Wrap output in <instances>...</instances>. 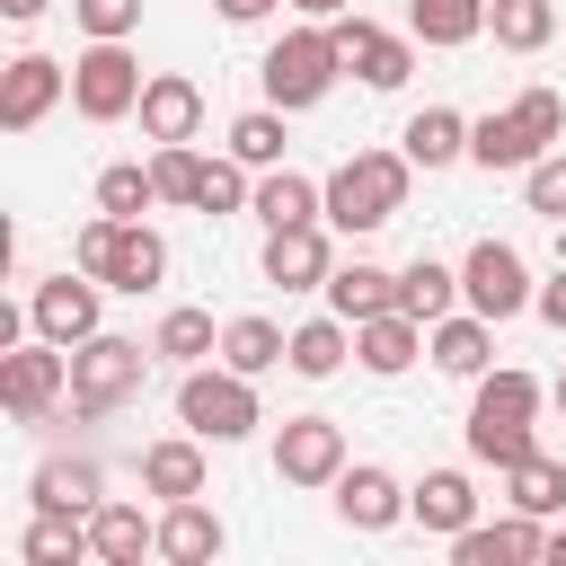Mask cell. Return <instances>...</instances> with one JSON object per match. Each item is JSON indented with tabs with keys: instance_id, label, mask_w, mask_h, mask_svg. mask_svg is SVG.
<instances>
[{
	"instance_id": "cb8c5ba5",
	"label": "cell",
	"mask_w": 566,
	"mask_h": 566,
	"mask_svg": "<svg viewBox=\"0 0 566 566\" xmlns=\"http://www.w3.org/2000/svg\"><path fill=\"white\" fill-rule=\"evenodd\" d=\"M159 557H168V566H203V557H221V522H212L195 495H177L168 522H159Z\"/></svg>"
},
{
	"instance_id": "ba28073f",
	"label": "cell",
	"mask_w": 566,
	"mask_h": 566,
	"mask_svg": "<svg viewBox=\"0 0 566 566\" xmlns=\"http://www.w3.org/2000/svg\"><path fill=\"white\" fill-rule=\"evenodd\" d=\"M274 478H283V486H336V478H345V424H336V416H283V433H274Z\"/></svg>"
},
{
	"instance_id": "8fae6325",
	"label": "cell",
	"mask_w": 566,
	"mask_h": 566,
	"mask_svg": "<svg viewBox=\"0 0 566 566\" xmlns=\"http://www.w3.org/2000/svg\"><path fill=\"white\" fill-rule=\"evenodd\" d=\"M327 35H336V53H345V71H354L363 88H398V80L416 71V53H407L398 35H380L371 18H327Z\"/></svg>"
},
{
	"instance_id": "ffe728a7",
	"label": "cell",
	"mask_w": 566,
	"mask_h": 566,
	"mask_svg": "<svg viewBox=\"0 0 566 566\" xmlns=\"http://www.w3.org/2000/svg\"><path fill=\"white\" fill-rule=\"evenodd\" d=\"M80 557H97L88 522H80L71 504H35V522H27V566H80Z\"/></svg>"
},
{
	"instance_id": "4316f807",
	"label": "cell",
	"mask_w": 566,
	"mask_h": 566,
	"mask_svg": "<svg viewBox=\"0 0 566 566\" xmlns=\"http://www.w3.org/2000/svg\"><path fill=\"white\" fill-rule=\"evenodd\" d=\"M283 354H292V336H283L274 318H230V327H221V363H230V371H248V380H256V371H274Z\"/></svg>"
},
{
	"instance_id": "d4e9b609",
	"label": "cell",
	"mask_w": 566,
	"mask_h": 566,
	"mask_svg": "<svg viewBox=\"0 0 566 566\" xmlns=\"http://www.w3.org/2000/svg\"><path fill=\"white\" fill-rule=\"evenodd\" d=\"M195 442H203V433H186V442H150V451H142V486L168 495V504H177V495H203V451H195Z\"/></svg>"
},
{
	"instance_id": "bcb514c9",
	"label": "cell",
	"mask_w": 566,
	"mask_h": 566,
	"mask_svg": "<svg viewBox=\"0 0 566 566\" xmlns=\"http://www.w3.org/2000/svg\"><path fill=\"white\" fill-rule=\"evenodd\" d=\"M0 9H9L18 27H27V18H44V0H0Z\"/></svg>"
},
{
	"instance_id": "7a4b0ae2",
	"label": "cell",
	"mask_w": 566,
	"mask_h": 566,
	"mask_svg": "<svg viewBox=\"0 0 566 566\" xmlns=\"http://www.w3.org/2000/svg\"><path fill=\"white\" fill-rule=\"evenodd\" d=\"M407 150H354L336 177H327V221L336 230H380V221H398V203H407Z\"/></svg>"
},
{
	"instance_id": "484cf974",
	"label": "cell",
	"mask_w": 566,
	"mask_h": 566,
	"mask_svg": "<svg viewBox=\"0 0 566 566\" xmlns=\"http://www.w3.org/2000/svg\"><path fill=\"white\" fill-rule=\"evenodd\" d=\"M327 212V186H310V177H292V168H274L265 186H256V221L265 230H292V221H318Z\"/></svg>"
},
{
	"instance_id": "2e32d148",
	"label": "cell",
	"mask_w": 566,
	"mask_h": 566,
	"mask_svg": "<svg viewBox=\"0 0 566 566\" xmlns=\"http://www.w3.org/2000/svg\"><path fill=\"white\" fill-rule=\"evenodd\" d=\"M354 354H363V371L389 380V371H407V363L424 354V318H416V310H380V318L354 327Z\"/></svg>"
},
{
	"instance_id": "e575fe53",
	"label": "cell",
	"mask_w": 566,
	"mask_h": 566,
	"mask_svg": "<svg viewBox=\"0 0 566 566\" xmlns=\"http://www.w3.org/2000/svg\"><path fill=\"white\" fill-rule=\"evenodd\" d=\"M35 504L97 513V460H44V469H35Z\"/></svg>"
},
{
	"instance_id": "f6af8a7d",
	"label": "cell",
	"mask_w": 566,
	"mask_h": 566,
	"mask_svg": "<svg viewBox=\"0 0 566 566\" xmlns=\"http://www.w3.org/2000/svg\"><path fill=\"white\" fill-rule=\"evenodd\" d=\"M265 9H274V0H221V18H230V27H256Z\"/></svg>"
},
{
	"instance_id": "8992f818",
	"label": "cell",
	"mask_w": 566,
	"mask_h": 566,
	"mask_svg": "<svg viewBox=\"0 0 566 566\" xmlns=\"http://www.w3.org/2000/svg\"><path fill=\"white\" fill-rule=\"evenodd\" d=\"M142 88H150V80H142V62L124 53V35H97V44L71 62V106H80L88 124L133 115V106H142Z\"/></svg>"
},
{
	"instance_id": "c3c4849f",
	"label": "cell",
	"mask_w": 566,
	"mask_h": 566,
	"mask_svg": "<svg viewBox=\"0 0 566 566\" xmlns=\"http://www.w3.org/2000/svg\"><path fill=\"white\" fill-rule=\"evenodd\" d=\"M548 557H557V566H566V531H548Z\"/></svg>"
},
{
	"instance_id": "6da1fadb",
	"label": "cell",
	"mask_w": 566,
	"mask_h": 566,
	"mask_svg": "<svg viewBox=\"0 0 566 566\" xmlns=\"http://www.w3.org/2000/svg\"><path fill=\"white\" fill-rule=\"evenodd\" d=\"M557 133H566V97L557 88H522L504 115L469 124V159L478 168H531V159H548Z\"/></svg>"
},
{
	"instance_id": "f546056e",
	"label": "cell",
	"mask_w": 566,
	"mask_h": 566,
	"mask_svg": "<svg viewBox=\"0 0 566 566\" xmlns=\"http://www.w3.org/2000/svg\"><path fill=\"white\" fill-rule=\"evenodd\" d=\"M460 150H469V124H460L451 106H424V115L407 124V159H416V168H451Z\"/></svg>"
},
{
	"instance_id": "681fc988",
	"label": "cell",
	"mask_w": 566,
	"mask_h": 566,
	"mask_svg": "<svg viewBox=\"0 0 566 566\" xmlns=\"http://www.w3.org/2000/svg\"><path fill=\"white\" fill-rule=\"evenodd\" d=\"M557 407H566V380H557Z\"/></svg>"
},
{
	"instance_id": "5b68a950",
	"label": "cell",
	"mask_w": 566,
	"mask_h": 566,
	"mask_svg": "<svg viewBox=\"0 0 566 566\" xmlns=\"http://www.w3.org/2000/svg\"><path fill=\"white\" fill-rule=\"evenodd\" d=\"M336 71H345V53H336V35L327 27H301V35H283L274 53H265V97L292 115V106H318L327 88H336Z\"/></svg>"
},
{
	"instance_id": "e0dca14e",
	"label": "cell",
	"mask_w": 566,
	"mask_h": 566,
	"mask_svg": "<svg viewBox=\"0 0 566 566\" xmlns=\"http://www.w3.org/2000/svg\"><path fill=\"white\" fill-rule=\"evenodd\" d=\"M336 513H345L354 531H389V522L407 513V486H398L389 469H371V460H363V469H345V478H336Z\"/></svg>"
},
{
	"instance_id": "7bdbcfd3",
	"label": "cell",
	"mask_w": 566,
	"mask_h": 566,
	"mask_svg": "<svg viewBox=\"0 0 566 566\" xmlns=\"http://www.w3.org/2000/svg\"><path fill=\"white\" fill-rule=\"evenodd\" d=\"M106 256H115V212H97L80 230V274H106Z\"/></svg>"
},
{
	"instance_id": "9c48e42d",
	"label": "cell",
	"mask_w": 566,
	"mask_h": 566,
	"mask_svg": "<svg viewBox=\"0 0 566 566\" xmlns=\"http://www.w3.org/2000/svg\"><path fill=\"white\" fill-rule=\"evenodd\" d=\"M460 292H469V310H478V318H522V310L539 301V292H531V274H522V248H504V239H478V248H469Z\"/></svg>"
},
{
	"instance_id": "60d3db41",
	"label": "cell",
	"mask_w": 566,
	"mask_h": 566,
	"mask_svg": "<svg viewBox=\"0 0 566 566\" xmlns=\"http://www.w3.org/2000/svg\"><path fill=\"white\" fill-rule=\"evenodd\" d=\"M522 195H531V212L566 221V150H557V159H531V168H522Z\"/></svg>"
},
{
	"instance_id": "f35d334b",
	"label": "cell",
	"mask_w": 566,
	"mask_h": 566,
	"mask_svg": "<svg viewBox=\"0 0 566 566\" xmlns=\"http://www.w3.org/2000/svg\"><path fill=\"white\" fill-rule=\"evenodd\" d=\"M239 203H256V195H248V159H203L195 212H239Z\"/></svg>"
},
{
	"instance_id": "d6a6232c",
	"label": "cell",
	"mask_w": 566,
	"mask_h": 566,
	"mask_svg": "<svg viewBox=\"0 0 566 566\" xmlns=\"http://www.w3.org/2000/svg\"><path fill=\"white\" fill-rule=\"evenodd\" d=\"M407 27L424 44H469L486 27V0H407Z\"/></svg>"
},
{
	"instance_id": "44dd1931",
	"label": "cell",
	"mask_w": 566,
	"mask_h": 566,
	"mask_svg": "<svg viewBox=\"0 0 566 566\" xmlns=\"http://www.w3.org/2000/svg\"><path fill=\"white\" fill-rule=\"evenodd\" d=\"M327 301H336V318H354V327H363V318L398 310V274H389V265H363V256H354V265H336V274H327Z\"/></svg>"
},
{
	"instance_id": "ac0fdd59",
	"label": "cell",
	"mask_w": 566,
	"mask_h": 566,
	"mask_svg": "<svg viewBox=\"0 0 566 566\" xmlns=\"http://www.w3.org/2000/svg\"><path fill=\"white\" fill-rule=\"evenodd\" d=\"M133 115H142V133H150V142H195V124H203V88L168 71V80H150V88H142V106H133Z\"/></svg>"
},
{
	"instance_id": "277c9868",
	"label": "cell",
	"mask_w": 566,
	"mask_h": 566,
	"mask_svg": "<svg viewBox=\"0 0 566 566\" xmlns=\"http://www.w3.org/2000/svg\"><path fill=\"white\" fill-rule=\"evenodd\" d=\"M150 354H159V345H133V336H106V327H97L88 345H71V407H80V416L124 407V398L142 389Z\"/></svg>"
},
{
	"instance_id": "8d00e7d4",
	"label": "cell",
	"mask_w": 566,
	"mask_h": 566,
	"mask_svg": "<svg viewBox=\"0 0 566 566\" xmlns=\"http://www.w3.org/2000/svg\"><path fill=\"white\" fill-rule=\"evenodd\" d=\"M150 345H159V363H203L221 336H212V310H168Z\"/></svg>"
},
{
	"instance_id": "7c38bea8",
	"label": "cell",
	"mask_w": 566,
	"mask_h": 566,
	"mask_svg": "<svg viewBox=\"0 0 566 566\" xmlns=\"http://www.w3.org/2000/svg\"><path fill=\"white\" fill-rule=\"evenodd\" d=\"M27 327H35V336H53V345H88V336H97V283H71V274L35 283Z\"/></svg>"
},
{
	"instance_id": "603a6c76",
	"label": "cell",
	"mask_w": 566,
	"mask_h": 566,
	"mask_svg": "<svg viewBox=\"0 0 566 566\" xmlns=\"http://www.w3.org/2000/svg\"><path fill=\"white\" fill-rule=\"evenodd\" d=\"M88 539H97L106 566H142V548H159V522H142V504H97Z\"/></svg>"
},
{
	"instance_id": "5bb4252c",
	"label": "cell",
	"mask_w": 566,
	"mask_h": 566,
	"mask_svg": "<svg viewBox=\"0 0 566 566\" xmlns=\"http://www.w3.org/2000/svg\"><path fill=\"white\" fill-rule=\"evenodd\" d=\"M451 557L460 566H522V557H548V531H539V513H513V522H495V531H451Z\"/></svg>"
},
{
	"instance_id": "ee69618b",
	"label": "cell",
	"mask_w": 566,
	"mask_h": 566,
	"mask_svg": "<svg viewBox=\"0 0 566 566\" xmlns=\"http://www.w3.org/2000/svg\"><path fill=\"white\" fill-rule=\"evenodd\" d=\"M531 310H539V318H548V327H566V265H557V274H548V283H539V301H531Z\"/></svg>"
},
{
	"instance_id": "4fadbf2b",
	"label": "cell",
	"mask_w": 566,
	"mask_h": 566,
	"mask_svg": "<svg viewBox=\"0 0 566 566\" xmlns=\"http://www.w3.org/2000/svg\"><path fill=\"white\" fill-rule=\"evenodd\" d=\"M62 88H71V71H62V62L18 53V62H9V80H0V124H9V133H35V124H44V106H53Z\"/></svg>"
},
{
	"instance_id": "ab89813d",
	"label": "cell",
	"mask_w": 566,
	"mask_h": 566,
	"mask_svg": "<svg viewBox=\"0 0 566 566\" xmlns=\"http://www.w3.org/2000/svg\"><path fill=\"white\" fill-rule=\"evenodd\" d=\"M150 177H159V203H195V186H203V159H195L186 142H159Z\"/></svg>"
},
{
	"instance_id": "b9f144b4",
	"label": "cell",
	"mask_w": 566,
	"mask_h": 566,
	"mask_svg": "<svg viewBox=\"0 0 566 566\" xmlns=\"http://www.w3.org/2000/svg\"><path fill=\"white\" fill-rule=\"evenodd\" d=\"M71 9H80L88 35H133L142 27V0H71Z\"/></svg>"
},
{
	"instance_id": "836d02e7",
	"label": "cell",
	"mask_w": 566,
	"mask_h": 566,
	"mask_svg": "<svg viewBox=\"0 0 566 566\" xmlns=\"http://www.w3.org/2000/svg\"><path fill=\"white\" fill-rule=\"evenodd\" d=\"M451 292H460V274H451V265H433V256H416V265L398 274V310H416L424 327H433V318H451Z\"/></svg>"
},
{
	"instance_id": "74e56055",
	"label": "cell",
	"mask_w": 566,
	"mask_h": 566,
	"mask_svg": "<svg viewBox=\"0 0 566 566\" xmlns=\"http://www.w3.org/2000/svg\"><path fill=\"white\" fill-rule=\"evenodd\" d=\"M230 159H248V168H274V159H283V115H274V106L239 115V124H230Z\"/></svg>"
},
{
	"instance_id": "7dc6e473",
	"label": "cell",
	"mask_w": 566,
	"mask_h": 566,
	"mask_svg": "<svg viewBox=\"0 0 566 566\" xmlns=\"http://www.w3.org/2000/svg\"><path fill=\"white\" fill-rule=\"evenodd\" d=\"M292 9H310V18H345V0H292Z\"/></svg>"
},
{
	"instance_id": "f1b7e54d",
	"label": "cell",
	"mask_w": 566,
	"mask_h": 566,
	"mask_svg": "<svg viewBox=\"0 0 566 566\" xmlns=\"http://www.w3.org/2000/svg\"><path fill=\"white\" fill-rule=\"evenodd\" d=\"M504 486H513V513H557V504H566V460L522 451V460L504 469Z\"/></svg>"
},
{
	"instance_id": "1f68e13d",
	"label": "cell",
	"mask_w": 566,
	"mask_h": 566,
	"mask_svg": "<svg viewBox=\"0 0 566 566\" xmlns=\"http://www.w3.org/2000/svg\"><path fill=\"white\" fill-rule=\"evenodd\" d=\"M486 27H495V44H504V53H539V44L557 35V9H548V0H495V9H486Z\"/></svg>"
},
{
	"instance_id": "30bf717a",
	"label": "cell",
	"mask_w": 566,
	"mask_h": 566,
	"mask_svg": "<svg viewBox=\"0 0 566 566\" xmlns=\"http://www.w3.org/2000/svg\"><path fill=\"white\" fill-rule=\"evenodd\" d=\"M62 389H71V354H53V336H44V345H18V354L0 363V398H9L18 424H35Z\"/></svg>"
},
{
	"instance_id": "9a60e30c",
	"label": "cell",
	"mask_w": 566,
	"mask_h": 566,
	"mask_svg": "<svg viewBox=\"0 0 566 566\" xmlns=\"http://www.w3.org/2000/svg\"><path fill=\"white\" fill-rule=\"evenodd\" d=\"M336 265H327V239H318V221H292V230H265V283H283V292H310V283H327Z\"/></svg>"
},
{
	"instance_id": "83f0119b",
	"label": "cell",
	"mask_w": 566,
	"mask_h": 566,
	"mask_svg": "<svg viewBox=\"0 0 566 566\" xmlns=\"http://www.w3.org/2000/svg\"><path fill=\"white\" fill-rule=\"evenodd\" d=\"M486 345H495V318H433V363L442 371H460V380H478L486 371Z\"/></svg>"
},
{
	"instance_id": "d6986e66",
	"label": "cell",
	"mask_w": 566,
	"mask_h": 566,
	"mask_svg": "<svg viewBox=\"0 0 566 566\" xmlns=\"http://www.w3.org/2000/svg\"><path fill=\"white\" fill-rule=\"evenodd\" d=\"M159 274H168V239H159L150 221H115V256H106L97 283H115V292H150Z\"/></svg>"
},
{
	"instance_id": "7402d4cb",
	"label": "cell",
	"mask_w": 566,
	"mask_h": 566,
	"mask_svg": "<svg viewBox=\"0 0 566 566\" xmlns=\"http://www.w3.org/2000/svg\"><path fill=\"white\" fill-rule=\"evenodd\" d=\"M407 513H416L424 531H469V522H478V495H469L460 469H424V486L407 495Z\"/></svg>"
},
{
	"instance_id": "3957f363",
	"label": "cell",
	"mask_w": 566,
	"mask_h": 566,
	"mask_svg": "<svg viewBox=\"0 0 566 566\" xmlns=\"http://www.w3.org/2000/svg\"><path fill=\"white\" fill-rule=\"evenodd\" d=\"M531 416H539V380H531V371H495V380H478L469 451L495 460V469H513L522 451H539V442H531Z\"/></svg>"
},
{
	"instance_id": "52a82bcc",
	"label": "cell",
	"mask_w": 566,
	"mask_h": 566,
	"mask_svg": "<svg viewBox=\"0 0 566 566\" xmlns=\"http://www.w3.org/2000/svg\"><path fill=\"white\" fill-rule=\"evenodd\" d=\"M177 424L203 433V442H239V433L256 424L248 371H186V380H177Z\"/></svg>"
},
{
	"instance_id": "d590c367",
	"label": "cell",
	"mask_w": 566,
	"mask_h": 566,
	"mask_svg": "<svg viewBox=\"0 0 566 566\" xmlns=\"http://www.w3.org/2000/svg\"><path fill=\"white\" fill-rule=\"evenodd\" d=\"M150 203H159V177H150V168H133V159H124V168H106V177H97V212L142 221Z\"/></svg>"
},
{
	"instance_id": "4dcf8cb0",
	"label": "cell",
	"mask_w": 566,
	"mask_h": 566,
	"mask_svg": "<svg viewBox=\"0 0 566 566\" xmlns=\"http://www.w3.org/2000/svg\"><path fill=\"white\" fill-rule=\"evenodd\" d=\"M345 327H354V318H310V327H292V354H283V363H292L301 380H327V371L345 363V345H354Z\"/></svg>"
}]
</instances>
